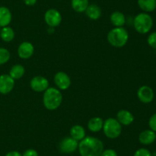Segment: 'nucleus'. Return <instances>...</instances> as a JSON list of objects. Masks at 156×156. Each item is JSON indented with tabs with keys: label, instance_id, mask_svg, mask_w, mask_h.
I'll return each mask as SVG.
<instances>
[{
	"label": "nucleus",
	"instance_id": "f704fd0d",
	"mask_svg": "<svg viewBox=\"0 0 156 156\" xmlns=\"http://www.w3.org/2000/svg\"><path fill=\"white\" fill-rule=\"evenodd\" d=\"M155 2H156V0H155Z\"/></svg>",
	"mask_w": 156,
	"mask_h": 156
},
{
	"label": "nucleus",
	"instance_id": "72a5a7b5",
	"mask_svg": "<svg viewBox=\"0 0 156 156\" xmlns=\"http://www.w3.org/2000/svg\"><path fill=\"white\" fill-rule=\"evenodd\" d=\"M155 135H156V132H155Z\"/></svg>",
	"mask_w": 156,
	"mask_h": 156
},
{
	"label": "nucleus",
	"instance_id": "412c9836",
	"mask_svg": "<svg viewBox=\"0 0 156 156\" xmlns=\"http://www.w3.org/2000/svg\"><path fill=\"white\" fill-rule=\"evenodd\" d=\"M71 6L73 10L78 13L85 12L89 6V0H72Z\"/></svg>",
	"mask_w": 156,
	"mask_h": 156
},
{
	"label": "nucleus",
	"instance_id": "5701e85b",
	"mask_svg": "<svg viewBox=\"0 0 156 156\" xmlns=\"http://www.w3.org/2000/svg\"><path fill=\"white\" fill-rule=\"evenodd\" d=\"M15 32L11 27L6 26V27L2 28L1 32H0V37L4 41L11 42L15 38Z\"/></svg>",
	"mask_w": 156,
	"mask_h": 156
},
{
	"label": "nucleus",
	"instance_id": "bb28decb",
	"mask_svg": "<svg viewBox=\"0 0 156 156\" xmlns=\"http://www.w3.org/2000/svg\"><path fill=\"white\" fill-rule=\"evenodd\" d=\"M149 126L151 130L156 132V113L152 115L149 120Z\"/></svg>",
	"mask_w": 156,
	"mask_h": 156
},
{
	"label": "nucleus",
	"instance_id": "7c9ffc66",
	"mask_svg": "<svg viewBox=\"0 0 156 156\" xmlns=\"http://www.w3.org/2000/svg\"><path fill=\"white\" fill-rule=\"evenodd\" d=\"M5 156H22V154L17 151H12L8 152Z\"/></svg>",
	"mask_w": 156,
	"mask_h": 156
},
{
	"label": "nucleus",
	"instance_id": "1a4fd4ad",
	"mask_svg": "<svg viewBox=\"0 0 156 156\" xmlns=\"http://www.w3.org/2000/svg\"><path fill=\"white\" fill-rule=\"evenodd\" d=\"M78 147H79V142L72 138L71 136L64 138L59 144L60 151L66 154H70L76 151L78 149Z\"/></svg>",
	"mask_w": 156,
	"mask_h": 156
},
{
	"label": "nucleus",
	"instance_id": "20e7f679",
	"mask_svg": "<svg viewBox=\"0 0 156 156\" xmlns=\"http://www.w3.org/2000/svg\"><path fill=\"white\" fill-rule=\"evenodd\" d=\"M133 27L138 33L145 35L149 33L153 26V19L149 13L141 12L133 19Z\"/></svg>",
	"mask_w": 156,
	"mask_h": 156
},
{
	"label": "nucleus",
	"instance_id": "aec40b11",
	"mask_svg": "<svg viewBox=\"0 0 156 156\" xmlns=\"http://www.w3.org/2000/svg\"><path fill=\"white\" fill-rule=\"evenodd\" d=\"M70 136L72 138L76 139L78 142H80L81 140L85 137V130L83 126L80 125H75L70 129Z\"/></svg>",
	"mask_w": 156,
	"mask_h": 156
},
{
	"label": "nucleus",
	"instance_id": "a878e982",
	"mask_svg": "<svg viewBox=\"0 0 156 156\" xmlns=\"http://www.w3.org/2000/svg\"><path fill=\"white\" fill-rule=\"evenodd\" d=\"M133 156H152V153L147 148H140L134 153Z\"/></svg>",
	"mask_w": 156,
	"mask_h": 156
},
{
	"label": "nucleus",
	"instance_id": "9d476101",
	"mask_svg": "<svg viewBox=\"0 0 156 156\" xmlns=\"http://www.w3.org/2000/svg\"><path fill=\"white\" fill-rule=\"evenodd\" d=\"M54 83L59 90H66L71 86V79L65 72L59 71L55 74Z\"/></svg>",
	"mask_w": 156,
	"mask_h": 156
},
{
	"label": "nucleus",
	"instance_id": "c85d7f7f",
	"mask_svg": "<svg viewBox=\"0 0 156 156\" xmlns=\"http://www.w3.org/2000/svg\"><path fill=\"white\" fill-rule=\"evenodd\" d=\"M22 156H39L37 151L34 149H32V148H30V149H27L23 153Z\"/></svg>",
	"mask_w": 156,
	"mask_h": 156
},
{
	"label": "nucleus",
	"instance_id": "9b49d317",
	"mask_svg": "<svg viewBox=\"0 0 156 156\" xmlns=\"http://www.w3.org/2000/svg\"><path fill=\"white\" fill-rule=\"evenodd\" d=\"M15 87V80L9 74H2L0 76V93L8 94Z\"/></svg>",
	"mask_w": 156,
	"mask_h": 156
},
{
	"label": "nucleus",
	"instance_id": "f257e3e1",
	"mask_svg": "<svg viewBox=\"0 0 156 156\" xmlns=\"http://www.w3.org/2000/svg\"><path fill=\"white\" fill-rule=\"evenodd\" d=\"M78 149L81 156H100L104 151V145L98 138L87 136L80 141Z\"/></svg>",
	"mask_w": 156,
	"mask_h": 156
},
{
	"label": "nucleus",
	"instance_id": "4468645a",
	"mask_svg": "<svg viewBox=\"0 0 156 156\" xmlns=\"http://www.w3.org/2000/svg\"><path fill=\"white\" fill-rule=\"evenodd\" d=\"M117 120L121 125H129L133 122L134 116L131 112L126 110H121L117 113Z\"/></svg>",
	"mask_w": 156,
	"mask_h": 156
},
{
	"label": "nucleus",
	"instance_id": "a211bd4d",
	"mask_svg": "<svg viewBox=\"0 0 156 156\" xmlns=\"http://www.w3.org/2000/svg\"><path fill=\"white\" fill-rule=\"evenodd\" d=\"M104 120L102 118L96 116L89 119L88 122V128L92 132H98L103 128Z\"/></svg>",
	"mask_w": 156,
	"mask_h": 156
},
{
	"label": "nucleus",
	"instance_id": "4be33fe9",
	"mask_svg": "<svg viewBox=\"0 0 156 156\" xmlns=\"http://www.w3.org/2000/svg\"><path fill=\"white\" fill-rule=\"evenodd\" d=\"M24 72H25L24 67L21 64H18L12 66V68L10 69V71H9V75L15 80L21 79L24 76Z\"/></svg>",
	"mask_w": 156,
	"mask_h": 156
},
{
	"label": "nucleus",
	"instance_id": "b1692460",
	"mask_svg": "<svg viewBox=\"0 0 156 156\" xmlns=\"http://www.w3.org/2000/svg\"><path fill=\"white\" fill-rule=\"evenodd\" d=\"M11 58V54L8 49L0 47V65L6 64Z\"/></svg>",
	"mask_w": 156,
	"mask_h": 156
},
{
	"label": "nucleus",
	"instance_id": "423d86ee",
	"mask_svg": "<svg viewBox=\"0 0 156 156\" xmlns=\"http://www.w3.org/2000/svg\"><path fill=\"white\" fill-rule=\"evenodd\" d=\"M44 21L50 28L57 27L62 21V15L56 9H50L44 14Z\"/></svg>",
	"mask_w": 156,
	"mask_h": 156
},
{
	"label": "nucleus",
	"instance_id": "cd10ccee",
	"mask_svg": "<svg viewBox=\"0 0 156 156\" xmlns=\"http://www.w3.org/2000/svg\"><path fill=\"white\" fill-rule=\"evenodd\" d=\"M100 156H118V154L115 150L109 148V149L104 150Z\"/></svg>",
	"mask_w": 156,
	"mask_h": 156
},
{
	"label": "nucleus",
	"instance_id": "6e6552de",
	"mask_svg": "<svg viewBox=\"0 0 156 156\" xmlns=\"http://www.w3.org/2000/svg\"><path fill=\"white\" fill-rule=\"evenodd\" d=\"M30 85L34 91L41 93V92H44L49 88V81L44 76H36L32 78Z\"/></svg>",
	"mask_w": 156,
	"mask_h": 156
},
{
	"label": "nucleus",
	"instance_id": "2f4dec72",
	"mask_svg": "<svg viewBox=\"0 0 156 156\" xmlns=\"http://www.w3.org/2000/svg\"><path fill=\"white\" fill-rule=\"evenodd\" d=\"M152 156H156V151H155L153 154H152Z\"/></svg>",
	"mask_w": 156,
	"mask_h": 156
},
{
	"label": "nucleus",
	"instance_id": "f8f14e48",
	"mask_svg": "<svg viewBox=\"0 0 156 156\" xmlns=\"http://www.w3.org/2000/svg\"><path fill=\"white\" fill-rule=\"evenodd\" d=\"M34 53V47L29 41H24L18 48V54L21 59H29Z\"/></svg>",
	"mask_w": 156,
	"mask_h": 156
},
{
	"label": "nucleus",
	"instance_id": "c756f323",
	"mask_svg": "<svg viewBox=\"0 0 156 156\" xmlns=\"http://www.w3.org/2000/svg\"><path fill=\"white\" fill-rule=\"evenodd\" d=\"M24 4L27 6H33L37 3V0H23Z\"/></svg>",
	"mask_w": 156,
	"mask_h": 156
},
{
	"label": "nucleus",
	"instance_id": "7ed1b4c3",
	"mask_svg": "<svg viewBox=\"0 0 156 156\" xmlns=\"http://www.w3.org/2000/svg\"><path fill=\"white\" fill-rule=\"evenodd\" d=\"M108 41L114 47H123L127 43L129 34L123 27H115L108 34Z\"/></svg>",
	"mask_w": 156,
	"mask_h": 156
},
{
	"label": "nucleus",
	"instance_id": "f3484780",
	"mask_svg": "<svg viewBox=\"0 0 156 156\" xmlns=\"http://www.w3.org/2000/svg\"><path fill=\"white\" fill-rule=\"evenodd\" d=\"M111 24L115 27H123L126 23V17L124 14L120 11H115L110 17Z\"/></svg>",
	"mask_w": 156,
	"mask_h": 156
},
{
	"label": "nucleus",
	"instance_id": "ddd939ff",
	"mask_svg": "<svg viewBox=\"0 0 156 156\" xmlns=\"http://www.w3.org/2000/svg\"><path fill=\"white\" fill-rule=\"evenodd\" d=\"M156 140L155 132L152 130L146 129L144 131L141 132L139 135V141L141 144L145 145H151Z\"/></svg>",
	"mask_w": 156,
	"mask_h": 156
},
{
	"label": "nucleus",
	"instance_id": "dca6fc26",
	"mask_svg": "<svg viewBox=\"0 0 156 156\" xmlns=\"http://www.w3.org/2000/svg\"><path fill=\"white\" fill-rule=\"evenodd\" d=\"M85 12L87 17L91 20L99 19L102 14L101 8L96 4H89Z\"/></svg>",
	"mask_w": 156,
	"mask_h": 156
},
{
	"label": "nucleus",
	"instance_id": "2eb2a0df",
	"mask_svg": "<svg viewBox=\"0 0 156 156\" xmlns=\"http://www.w3.org/2000/svg\"><path fill=\"white\" fill-rule=\"evenodd\" d=\"M12 15L9 8L5 6H0V27L9 26L12 21Z\"/></svg>",
	"mask_w": 156,
	"mask_h": 156
},
{
	"label": "nucleus",
	"instance_id": "0eeeda50",
	"mask_svg": "<svg viewBox=\"0 0 156 156\" xmlns=\"http://www.w3.org/2000/svg\"><path fill=\"white\" fill-rule=\"evenodd\" d=\"M137 96L140 102L145 104H148L152 102L154 97H155V93H154L152 88L147 85H144L139 88L138 91H137Z\"/></svg>",
	"mask_w": 156,
	"mask_h": 156
},
{
	"label": "nucleus",
	"instance_id": "473e14b6",
	"mask_svg": "<svg viewBox=\"0 0 156 156\" xmlns=\"http://www.w3.org/2000/svg\"><path fill=\"white\" fill-rule=\"evenodd\" d=\"M1 29H2V28L0 27V32H1Z\"/></svg>",
	"mask_w": 156,
	"mask_h": 156
},
{
	"label": "nucleus",
	"instance_id": "39448f33",
	"mask_svg": "<svg viewBox=\"0 0 156 156\" xmlns=\"http://www.w3.org/2000/svg\"><path fill=\"white\" fill-rule=\"evenodd\" d=\"M103 131L105 136L111 139H114L120 136L122 132V125L114 118H108L104 121Z\"/></svg>",
	"mask_w": 156,
	"mask_h": 156
},
{
	"label": "nucleus",
	"instance_id": "f03ea898",
	"mask_svg": "<svg viewBox=\"0 0 156 156\" xmlns=\"http://www.w3.org/2000/svg\"><path fill=\"white\" fill-rule=\"evenodd\" d=\"M62 101L60 90L54 87H49L44 92L43 102L48 110H56L59 107Z\"/></svg>",
	"mask_w": 156,
	"mask_h": 156
},
{
	"label": "nucleus",
	"instance_id": "6ab92c4d",
	"mask_svg": "<svg viewBox=\"0 0 156 156\" xmlns=\"http://www.w3.org/2000/svg\"><path fill=\"white\" fill-rule=\"evenodd\" d=\"M137 3L140 9L146 13H150L156 9L155 0H138Z\"/></svg>",
	"mask_w": 156,
	"mask_h": 156
},
{
	"label": "nucleus",
	"instance_id": "393cba45",
	"mask_svg": "<svg viewBox=\"0 0 156 156\" xmlns=\"http://www.w3.org/2000/svg\"><path fill=\"white\" fill-rule=\"evenodd\" d=\"M147 43L152 48L156 49V32H152L148 36Z\"/></svg>",
	"mask_w": 156,
	"mask_h": 156
}]
</instances>
